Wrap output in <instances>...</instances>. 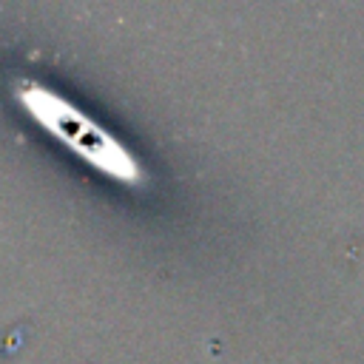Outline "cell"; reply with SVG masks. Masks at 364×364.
<instances>
[{"label":"cell","mask_w":364,"mask_h":364,"mask_svg":"<svg viewBox=\"0 0 364 364\" xmlns=\"http://www.w3.org/2000/svg\"><path fill=\"white\" fill-rule=\"evenodd\" d=\"M40 97L48 102V108L31 94H20V102H26L31 108V117L40 119L48 131L57 134V139H63L71 151L85 154L88 162L100 165L102 171H108L117 179H139V165H134V159L102 131H97V125L91 122L88 114L74 111L71 105H65L63 100H54L48 94V88H40Z\"/></svg>","instance_id":"cell-1"}]
</instances>
